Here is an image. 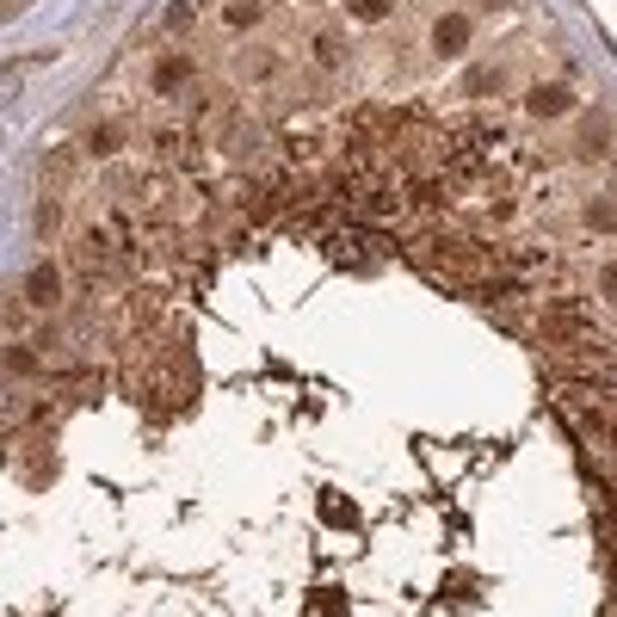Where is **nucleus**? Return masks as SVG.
Returning a JSON list of instances; mask_svg holds the SVG:
<instances>
[{
    "label": "nucleus",
    "mask_w": 617,
    "mask_h": 617,
    "mask_svg": "<svg viewBox=\"0 0 617 617\" xmlns=\"http://www.w3.org/2000/svg\"><path fill=\"white\" fill-rule=\"evenodd\" d=\"M328 260H334V266H358V260H371V241L352 235V229H340V235H328Z\"/></svg>",
    "instance_id": "39448f33"
},
{
    "label": "nucleus",
    "mask_w": 617,
    "mask_h": 617,
    "mask_svg": "<svg viewBox=\"0 0 617 617\" xmlns=\"http://www.w3.org/2000/svg\"><path fill=\"white\" fill-rule=\"evenodd\" d=\"M192 81V56H167V62H155V87L161 93H179Z\"/></svg>",
    "instance_id": "6e6552de"
},
{
    "label": "nucleus",
    "mask_w": 617,
    "mask_h": 617,
    "mask_svg": "<svg viewBox=\"0 0 617 617\" xmlns=\"http://www.w3.org/2000/svg\"><path fill=\"white\" fill-rule=\"evenodd\" d=\"M321 506H328V525H340V531L352 525V513H346V500H340V494H328V500H321Z\"/></svg>",
    "instance_id": "4468645a"
},
{
    "label": "nucleus",
    "mask_w": 617,
    "mask_h": 617,
    "mask_svg": "<svg viewBox=\"0 0 617 617\" xmlns=\"http://www.w3.org/2000/svg\"><path fill=\"white\" fill-rule=\"evenodd\" d=\"M235 62H241L247 81H278V62H284V56H278V50H241Z\"/></svg>",
    "instance_id": "0eeeda50"
},
{
    "label": "nucleus",
    "mask_w": 617,
    "mask_h": 617,
    "mask_svg": "<svg viewBox=\"0 0 617 617\" xmlns=\"http://www.w3.org/2000/svg\"><path fill=\"white\" fill-rule=\"evenodd\" d=\"M463 44H469V19L463 13H445L439 25H432V50L439 56H463Z\"/></svg>",
    "instance_id": "f03ea898"
},
{
    "label": "nucleus",
    "mask_w": 617,
    "mask_h": 617,
    "mask_svg": "<svg viewBox=\"0 0 617 617\" xmlns=\"http://www.w3.org/2000/svg\"><path fill=\"white\" fill-rule=\"evenodd\" d=\"M118 149V130H93V155H112Z\"/></svg>",
    "instance_id": "2eb2a0df"
},
{
    "label": "nucleus",
    "mask_w": 617,
    "mask_h": 617,
    "mask_svg": "<svg viewBox=\"0 0 617 617\" xmlns=\"http://www.w3.org/2000/svg\"><path fill=\"white\" fill-rule=\"evenodd\" d=\"M161 25H167V31H192V25H198V0H173Z\"/></svg>",
    "instance_id": "9b49d317"
},
{
    "label": "nucleus",
    "mask_w": 617,
    "mask_h": 617,
    "mask_svg": "<svg viewBox=\"0 0 617 617\" xmlns=\"http://www.w3.org/2000/svg\"><path fill=\"white\" fill-rule=\"evenodd\" d=\"M346 204H352L358 223H395V216L408 210V192L395 186L389 173H358L352 186H346Z\"/></svg>",
    "instance_id": "f257e3e1"
},
{
    "label": "nucleus",
    "mask_w": 617,
    "mask_h": 617,
    "mask_svg": "<svg viewBox=\"0 0 617 617\" xmlns=\"http://www.w3.org/2000/svg\"><path fill=\"white\" fill-rule=\"evenodd\" d=\"M346 13H352V19H365V25H377V19H389V13H395V0H346Z\"/></svg>",
    "instance_id": "9d476101"
},
{
    "label": "nucleus",
    "mask_w": 617,
    "mask_h": 617,
    "mask_svg": "<svg viewBox=\"0 0 617 617\" xmlns=\"http://www.w3.org/2000/svg\"><path fill=\"white\" fill-rule=\"evenodd\" d=\"M25 7H31V0H0V25H7V19H19Z\"/></svg>",
    "instance_id": "dca6fc26"
},
{
    "label": "nucleus",
    "mask_w": 617,
    "mask_h": 617,
    "mask_svg": "<svg viewBox=\"0 0 617 617\" xmlns=\"http://www.w3.org/2000/svg\"><path fill=\"white\" fill-rule=\"evenodd\" d=\"M568 105H574V99H568V87H550V81L525 93V112H531V118H562Z\"/></svg>",
    "instance_id": "7ed1b4c3"
},
{
    "label": "nucleus",
    "mask_w": 617,
    "mask_h": 617,
    "mask_svg": "<svg viewBox=\"0 0 617 617\" xmlns=\"http://www.w3.org/2000/svg\"><path fill=\"white\" fill-rule=\"evenodd\" d=\"M0 414H7V389H0Z\"/></svg>",
    "instance_id": "a211bd4d"
},
{
    "label": "nucleus",
    "mask_w": 617,
    "mask_h": 617,
    "mask_svg": "<svg viewBox=\"0 0 617 617\" xmlns=\"http://www.w3.org/2000/svg\"><path fill=\"white\" fill-rule=\"evenodd\" d=\"M0 365H7L13 377H31V371H38V358H31L25 346H13V340H7V352H0Z\"/></svg>",
    "instance_id": "f8f14e48"
},
{
    "label": "nucleus",
    "mask_w": 617,
    "mask_h": 617,
    "mask_svg": "<svg viewBox=\"0 0 617 617\" xmlns=\"http://www.w3.org/2000/svg\"><path fill=\"white\" fill-rule=\"evenodd\" d=\"M506 75H500V68H469V93H494Z\"/></svg>",
    "instance_id": "ddd939ff"
},
{
    "label": "nucleus",
    "mask_w": 617,
    "mask_h": 617,
    "mask_svg": "<svg viewBox=\"0 0 617 617\" xmlns=\"http://www.w3.org/2000/svg\"><path fill=\"white\" fill-rule=\"evenodd\" d=\"M605 290H611V297H617V266H605Z\"/></svg>",
    "instance_id": "f3484780"
},
{
    "label": "nucleus",
    "mask_w": 617,
    "mask_h": 617,
    "mask_svg": "<svg viewBox=\"0 0 617 617\" xmlns=\"http://www.w3.org/2000/svg\"><path fill=\"white\" fill-rule=\"evenodd\" d=\"M309 50H315V62H321V68H328V75H334V68L346 62V31H334V25H321Z\"/></svg>",
    "instance_id": "423d86ee"
},
{
    "label": "nucleus",
    "mask_w": 617,
    "mask_h": 617,
    "mask_svg": "<svg viewBox=\"0 0 617 617\" xmlns=\"http://www.w3.org/2000/svg\"><path fill=\"white\" fill-rule=\"evenodd\" d=\"M25 297H31V303H38V309H50V303L62 297V272H56V260H44L38 272H31V278H25Z\"/></svg>",
    "instance_id": "20e7f679"
},
{
    "label": "nucleus",
    "mask_w": 617,
    "mask_h": 617,
    "mask_svg": "<svg viewBox=\"0 0 617 617\" xmlns=\"http://www.w3.org/2000/svg\"><path fill=\"white\" fill-rule=\"evenodd\" d=\"M223 19H229L235 31H253V25H260V19H266V7H260V0H235V7H229Z\"/></svg>",
    "instance_id": "1a4fd4ad"
}]
</instances>
